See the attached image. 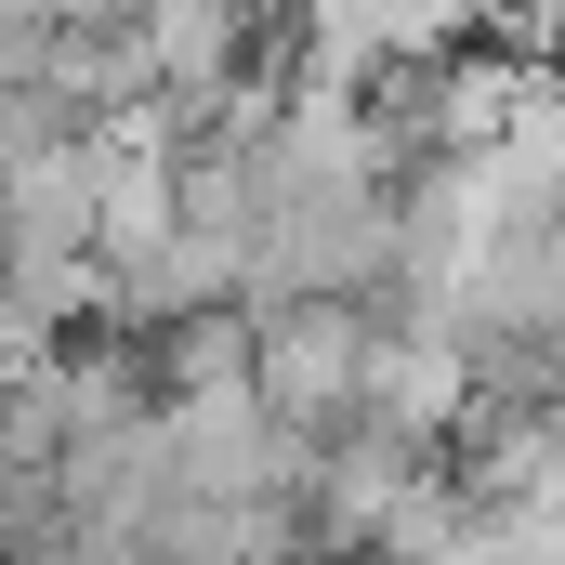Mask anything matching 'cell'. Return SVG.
<instances>
[{
	"label": "cell",
	"instance_id": "1",
	"mask_svg": "<svg viewBox=\"0 0 565 565\" xmlns=\"http://www.w3.org/2000/svg\"><path fill=\"white\" fill-rule=\"evenodd\" d=\"M369 329H382V302H342V289H289L250 316V408L277 434H342L355 422V369H369Z\"/></svg>",
	"mask_w": 565,
	"mask_h": 565
},
{
	"label": "cell",
	"instance_id": "2",
	"mask_svg": "<svg viewBox=\"0 0 565 565\" xmlns=\"http://www.w3.org/2000/svg\"><path fill=\"white\" fill-rule=\"evenodd\" d=\"M473 408V342L447 316H408V329H369V369H355V422L395 434V447H447Z\"/></svg>",
	"mask_w": 565,
	"mask_h": 565
},
{
	"label": "cell",
	"instance_id": "3",
	"mask_svg": "<svg viewBox=\"0 0 565 565\" xmlns=\"http://www.w3.org/2000/svg\"><path fill=\"white\" fill-rule=\"evenodd\" d=\"M66 119H119V106H145L158 93V66H145L132 13H106V26H40V66H26Z\"/></svg>",
	"mask_w": 565,
	"mask_h": 565
}]
</instances>
